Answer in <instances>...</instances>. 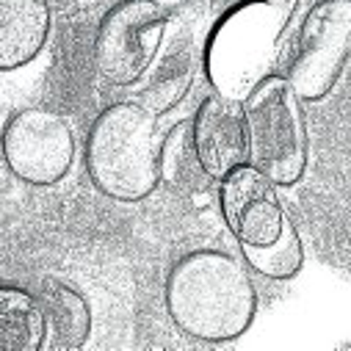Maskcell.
<instances>
[{
	"instance_id": "7a4b0ae2",
	"label": "cell",
	"mask_w": 351,
	"mask_h": 351,
	"mask_svg": "<svg viewBox=\"0 0 351 351\" xmlns=\"http://www.w3.org/2000/svg\"><path fill=\"white\" fill-rule=\"evenodd\" d=\"M158 119L138 100L111 103L86 136V171L95 189L117 202H141L160 183Z\"/></svg>"
},
{
	"instance_id": "5b68a950",
	"label": "cell",
	"mask_w": 351,
	"mask_h": 351,
	"mask_svg": "<svg viewBox=\"0 0 351 351\" xmlns=\"http://www.w3.org/2000/svg\"><path fill=\"white\" fill-rule=\"evenodd\" d=\"M351 58V0H315L304 14L288 80L304 103L324 100Z\"/></svg>"
},
{
	"instance_id": "3957f363",
	"label": "cell",
	"mask_w": 351,
	"mask_h": 351,
	"mask_svg": "<svg viewBox=\"0 0 351 351\" xmlns=\"http://www.w3.org/2000/svg\"><path fill=\"white\" fill-rule=\"evenodd\" d=\"M285 20L263 3H232L208 31L202 61L210 86L232 100H246L274 75Z\"/></svg>"
},
{
	"instance_id": "277c9868",
	"label": "cell",
	"mask_w": 351,
	"mask_h": 351,
	"mask_svg": "<svg viewBox=\"0 0 351 351\" xmlns=\"http://www.w3.org/2000/svg\"><path fill=\"white\" fill-rule=\"evenodd\" d=\"M249 125V163L274 186H296L307 169V122L302 97L282 75H269L243 100Z\"/></svg>"
},
{
	"instance_id": "4fadbf2b",
	"label": "cell",
	"mask_w": 351,
	"mask_h": 351,
	"mask_svg": "<svg viewBox=\"0 0 351 351\" xmlns=\"http://www.w3.org/2000/svg\"><path fill=\"white\" fill-rule=\"evenodd\" d=\"M39 302L47 315L50 343L56 348H80L92 335V307L80 291L61 280H45Z\"/></svg>"
},
{
	"instance_id": "52a82bcc",
	"label": "cell",
	"mask_w": 351,
	"mask_h": 351,
	"mask_svg": "<svg viewBox=\"0 0 351 351\" xmlns=\"http://www.w3.org/2000/svg\"><path fill=\"white\" fill-rule=\"evenodd\" d=\"M3 158L17 180L56 186L75 163V133L58 111L23 108L3 128Z\"/></svg>"
},
{
	"instance_id": "2e32d148",
	"label": "cell",
	"mask_w": 351,
	"mask_h": 351,
	"mask_svg": "<svg viewBox=\"0 0 351 351\" xmlns=\"http://www.w3.org/2000/svg\"><path fill=\"white\" fill-rule=\"evenodd\" d=\"M166 20V31H183L191 36L205 34L213 12V0H155Z\"/></svg>"
},
{
	"instance_id": "9a60e30c",
	"label": "cell",
	"mask_w": 351,
	"mask_h": 351,
	"mask_svg": "<svg viewBox=\"0 0 351 351\" xmlns=\"http://www.w3.org/2000/svg\"><path fill=\"white\" fill-rule=\"evenodd\" d=\"M241 254L249 269H254L257 274L269 280H293L304 266V246H302L299 230L293 227L288 216H285V224L277 241L266 246L241 243Z\"/></svg>"
},
{
	"instance_id": "e0dca14e",
	"label": "cell",
	"mask_w": 351,
	"mask_h": 351,
	"mask_svg": "<svg viewBox=\"0 0 351 351\" xmlns=\"http://www.w3.org/2000/svg\"><path fill=\"white\" fill-rule=\"evenodd\" d=\"M232 3H263V6H271L285 23L293 17V12H296V6H299V0H230V6Z\"/></svg>"
},
{
	"instance_id": "30bf717a",
	"label": "cell",
	"mask_w": 351,
	"mask_h": 351,
	"mask_svg": "<svg viewBox=\"0 0 351 351\" xmlns=\"http://www.w3.org/2000/svg\"><path fill=\"white\" fill-rule=\"evenodd\" d=\"M166 47H160L158 58L147 69V75L136 86V100L149 108L155 117L178 106L194 83L197 69V45L199 36L183 31H166Z\"/></svg>"
},
{
	"instance_id": "8992f818",
	"label": "cell",
	"mask_w": 351,
	"mask_h": 351,
	"mask_svg": "<svg viewBox=\"0 0 351 351\" xmlns=\"http://www.w3.org/2000/svg\"><path fill=\"white\" fill-rule=\"evenodd\" d=\"M166 39V20L155 0H119L97 28L95 66L111 86H136Z\"/></svg>"
},
{
	"instance_id": "8fae6325",
	"label": "cell",
	"mask_w": 351,
	"mask_h": 351,
	"mask_svg": "<svg viewBox=\"0 0 351 351\" xmlns=\"http://www.w3.org/2000/svg\"><path fill=\"white\" fill-rule=\"evenodd\" d=\"M50 36L47 0H0V69L31 64Z\"/></svg>"
},
{
	"instance_id": "9c48e42d",
	"label": "cell",
	"mask_w": 351,
	"mask_h": 351,
	"mask_svg": "<svg viewBox=\"0 0 351 351\" xmlns=\"http://www.w3.org/2000/svg\"><path fill=\"white\" fill-rule=\"evenodd\" d=\"M194 147L210 180H224L238 166H246L252 158L249 125L241 100L213 92L205 97L191 119Z\"/></svg>"
},
{
	"instance_id": "7c38bea8",
	"label": "cell",
	"mask_w": 351,
	"mask_h": 351,
	"mask_svg": "<svg viewBox=\"0 0 351 351\" xmlns=\"http://www.w3.org/2000/svg\"><path fill=\"white\" fill-rule=\"evenodd\" d=\"M47 337L50 329L39 296L20 285L0 288V351H42Z\"/></svg>"
},
{
	"instance_id": "6da1fadb",
	"label": "cell",
	"mask_w": 351,
	"mask_h": 351,
	"mask_svg": "<svg viewBox=\"0 0 351 351\" xmlns=\"http://www.w3.org/2000/svg\"><path fill=\"white\" fill-rule=\"evenodd\" d=\"M163 302L171 324L202 343L241 337L257 313V291L243 263L221 249H194L166 274Z\"/></svg>"
},
{
	"instance_id": "5bb4252c",
	"label": "cell",
	"mask_w": 351,
	"mask_h": 351,
	"mask_svg": "<svg viewBox=\"0 0 351 351\" xmlns=\"http://www.w3.org/2000/svg\"><path fill=\"white\" fill-rule=\"evenodd\" d=\"M160 180L178 191H199L210 183L208 171L194 147V128L191 122H178L166 136L160 147Z\"/></svg>"
},
{
	"instance_id": "ba28073f",
	"label": "cell",
	"mask_w": 351,
	"mask_h": 351,
	"mask_svg": "<svg viewBox=\"0 0 351 351\" xmlns=\"http://www.w3.org/2000/svg\"><path fill=\"white\" fill-rule=\"evenodd\" d=\"M219 205L224 224L238 243L266 246L282 232L285 210L280 205L277 186L252 163L238 166L221 180Z\"/></svg>"
}]
</instances>
